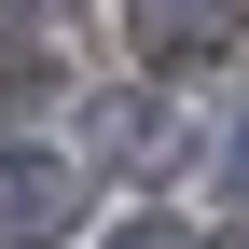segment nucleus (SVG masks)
Here are the masks:
<instances>
[{
  "label": "nucleus",
  "mask_w": 249,
  "mask_h": 249,
  "mask_svg": "<svg viewBox=\"0 0 249 249\" xmlns=\"http://www.w3.org/2000/svg\"><path fill=\"white\" fill-rule=\"evenodd\" d=\"M83 222V166L70 152H0V249H55Z\"/></svg>",
  "instance_id": "f257e3e1"
},
{
  "label": "nucleus",
  "mask_w": 249,
  "mask_h": 249,
  "mask_svg": "<svg viewBox=\"0 0 249 249\" xmlns=\"http://www.w3.org/2000/svg\"><path fill=\"white\" fill-rule=\"evenodd\" d=\"M124 28H139L152 70H208V55H235L249 0H124Z\"/></svg>",
  "instance_id": "f03ea898"
},
{
  "label": "nucleus",
  "mask_w": 249,
  "mask_h": 249,
  "mask_svg": "<svg viewBox=\"0 0 249 249\" xmlns=\"http://www.w3.org/2000/svg\"><path fill=\"white\" fill-rule=\"evenodd\" d=\"M222 194L249 208V124H235V139H222Z\"/></svg>",
  "instance_id": "7ed1b4c3"
},
{
  "label": "nucleus",
  "mask_w": 249,
  "mask_h": 249,
  "mask_svg": "<svg viewBox=\"0 0 249 249\" xmlns=\"http://www.w3.org/2000/svg\"><path fill=\"white\" fill-rule=\"evenodd\" d=\"M111 249H180V222H124V235H111Z\"/></svg>",
  "instance_id": "20e7f679"
},
{
  "label": "nucleus",
  "mask_w": 249,
  "mask_h": 249,
  "mask_svg": "<svg viewBox=\"0 0 249 249\" xmlns=\"http://www.w3.org/2000/svg\"><path fill=\"white\" fill-rule=\"evenodd\" d=\"M0 14H42V0H0Z\"/></svg>",
  "instance_id": "39448f33"
},
{
  "label": "nucleus",
  "mask_w": 249,
  "mask_h": 249,
  "mask_svg": "<svg viewBox=\"0 0 249 249\" xmlns=\"http://www.w3.org/2000/svg\"><path fill=\"white\" fill-rule=\"evenodd\" d=\"M235 249H249V235H235Z\"/></svg>",
  "instance_id": "423d86ee"
}]
</instances>
